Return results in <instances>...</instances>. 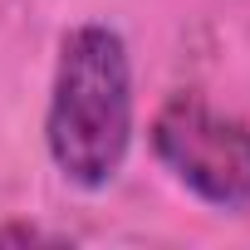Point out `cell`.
I'll return each mask as SVG.
<instances>
[{
  "instance_id": "6da1fadb",
  "label": "cell",
  "mask_w": 250,
  "mask_h": 250,
  "mask_svg": "<svg viewBox=\"0 0 250 250\" xmlns=\"http://www.w3.org/2000/svg\"><path fill=\"white\" fill-rule=\"evenodd\" d=\"M44 147L64 182L98 191L108 187L133 147V59L113 25H74L59 44Z\"/></svg>"
},
{
  "instance_id": "7a4b0ae2",
  "label": "cell",
  "mask_w": 250,
  "mask_h": 250,
  "mask_svg": "<svg viewBox=\"0 0 250 250\" xmlns=\"http://www.w3.org/2000/svg\"><path fill=\"white\" fill-rule=\"evenodd\" d=\"M152 152L206 206L250 211V128L201 93H177L157 108Z\"/></svg>"
}]
</instances>
